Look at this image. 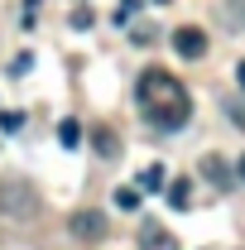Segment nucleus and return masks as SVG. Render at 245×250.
<instances>
[{"mask_svg": "<svg viewBox=\"0 0 245 250\" xmlns=\"http://www.w3.org/2000/svg\"><path fill=\"white\" fill-rule=\"evenodd\" d=\"M72 236H77V241H101V236H106V217H101V212H77V217H72Z\"/></svg>", "mask_w": 245, "mask_h": 250, "instance_id": "obj_5", "label": "nucleus"}, {"mask_svg": "<svg viewBox=\"0 0 245 250\" xmlns=\"http://www.w3.org/2000/svg\"><path fill=\"white\" fill-rule=\"evenodd\" d=\"M116 207L135 212V207H140V188H116Z\"/></svg>", "mask_w": 245, "mask_h": 250, "instance_id": "obj_10", "label": "nucleus"}, {"mask_svg": "<svg viewBox=\"0 0 245 250\" xmlns=\"http://www.w3.org/2000/svg\"><path fill=\"white\" fill-rule=\"evenodd\" d=\"M231 121H236V125L245 130V106H236V111H231Z\"/></svg>", "mask_w": 245, "mask_h": 250, "instance_id": "obj_14", "label": "nucleus"}, {"mask_svg": "<svg viewBox=\"0 0 245 250\" xmlns=\"http://www.w3.org/2000/svg\"><path fill=\"white\" fill-rule=\"evenodd\" d=\"M168 202H173V207H187V202H192V183H187V178H178V183L168 188Z\"/></svg>", "mask_w": 245, "mask_h": 250, "instance_id": "obj_9", "label": "nucleus"}, {"mask_svg": "<svg viewBox=\"0 0 245 250\" xmlns=\"http://www.w3.org/2000/svg\"><path fill=\"white\" fill-rule=\"evenodd\" d=\"M236 82H241V87H245V62H236Z\"/></svg>", "mask_w": 245, "mask_h": 250, "instance_id": "obj_15", "label": "nucleus"}, {"mask_svg": "<svg viewBox=\"0 0 245 250\" xmlns=\"http://www.w3.org/2000/svg\"><path fill=\"white\" fill-rule=\"evenodd\" d=\"M20 125H24L20 111H5V116H0V130H20Z\"/></svg>", "mask_w": 245, "mask_h": 250, "instance_id": "obj_13", "label": "nucleus"}, {"mask_svg": "<svg viewBox=\"0 0 245 250\" xmlns=\"http://www.w3.org/2000/svg\"><path fill=\"white\" fill-rule=\"evenodd\" d=\"M140 183L149 188V192H159V188H163V168H159V164H149V168L140 173Z\"/></svg>", "mask_w": 245, "mask_h": 250, "instance_id": "obj_11", "label": "nucleus"}, {"mask_svg": "<svg viewBox=\"0 0 245 250\" xmlns=\"http://www.w3.org/2000/svg\"><path fill=\"white\" fill-rule=\"evenodd\" d=\"M173 48H178V58L197 62V58H207V34L192 29V24H183V29L173 34Z\"/></svg>", "mask_w": 245, "mask_h": 250, "instance_id": "obj_3", "label": "nucleus"}, {"mask_svg": "<svg viewBox=\"0 0 245 250\" xmlns=\"http://www.w3.org/2000/svg\"><path fill=\"white\" fill-rule=\"evenodd\" d=\"M135 101H140V111L149 116V125H159V130H183L187 116H192V101H187L183 82L168 77L163 67H144V72H140Z\"/></svg>", "mask_w": 245, "mask_h": 250, "instance_id": "obj_1", "label": "nucleus"}, {"mask_svg": "<svg viewBox=\"0 0 245 250\" xmlns=\"http://www.w3.org/2000/svg\"><path fill=\"white\" fill-rule=\"evenodd\" d=\"M58 140H62V149H77V145H82V125H77V121H62L58 125Z\"/></svg>", "mask_w": 245, "mask_h": 250, "instance_id": "obj_8", "label": "nucleus"}, {"mask_svg": "<svg viewBox=\"0 0 245 250\" xmlns=\"http://www.w3.org/2000/svg\"><path fill=\"white\" fill-rule=\"evenodd\" d=\"M202 178H207V183H212L216 192H226V188L236 183V178H231V168H226V159H221V154H207V159H202Z\"/></svg>", "mask_w": 245, "mask_h": 250, "instance_id": "obj_6", "label": "nucleus"}, {"mask_svg": "<svg viewBox=\"0 0 245 250\" xmlns=\"http://www.w3.org/2000/svg\"><path fill=\"white\" fill-rule=\"evenodd\" d=\"M236 178H241V183H245V154H241V164H236Z\"/></svg>", "mask_w": 245, "mask_h": 250, "instance_id": "obj_16", "label": "nucleus"}, {"mask_svg": "<svg viewBox=\"0 0 245 250\" xmlns=\"http://www.w3.org/2000/svg\"><path fill=\"white\" fill-rule=\"evenodd\" d=\"M140 250H178V236L159 221H144L140 226Z\"/></svg>", "mask_w": 245, "mask_h": 250, "instance_id": "obj_4", "label": "nucleus"}, {"mask_svg": "<svg viewBox=\"0 0 245 250\" xmlns=\"http://www.w3.org/2000/svg\"><path fill=\"white\" fill-rule=\"evenodd\" d=\"M0 212L15 217V221H29L39 212V192L24 178H0Z\"/></svg>", "mask_w": 245, "mask_h": 250, "instance_id": "obj_2", "label": "nucleus"}, {"mask_svg": "<svg viewBox=\"0 0 245 250\" xmlns=\"http://www.w3.org/2000/svg\"><path fill=\"white\" fill-rule=\"evenodd\" d=\"M92 149L101 159H121V135L111 125H92Z\"/></svg>", "mask_w": 245, "mask_h": 250, "instance_id": "obj_7", "label": "nucleus"}, {"mask_svg": "<svg viewBox=\"0 0 245 250\" xmlns=\"http://www.w3.org/2000/svg\"><path fill=\"white\" fill-rule=\"evenodd\" d=\"M140 15V0H121V10H116V24H130Z\"/></svg>", "mask_w": 245, "mask_h": 250, "instance_id": "obj_12", "label": "nucleus"}]
</instances>
